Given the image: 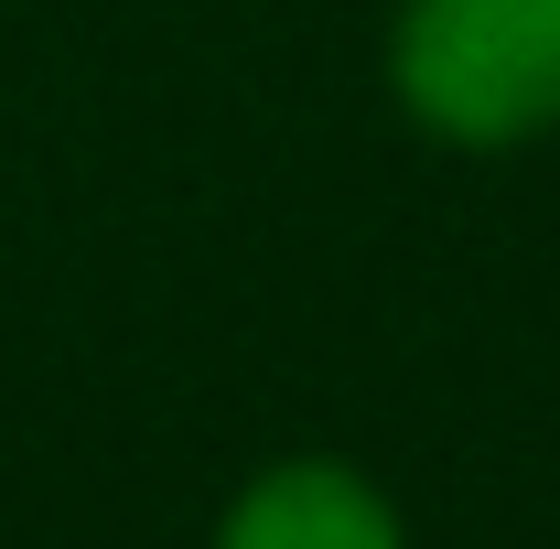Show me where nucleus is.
<instances>
[{
  "mask_svg": "<svg viewBox=\"0 0 560 549\" xmlns=\"http://www.w3.org/2000/svg\"><path fill=\"white\" fill-rule=\"evenodd\" d=\"M215 549H399V517L346 464H280L237 495Z\"/></svg>",
  "mask_w": 560,
  "mask_h": 549,
  "instance_id": "obj_2",
  "label": "nucleus"
},
{
  "mask_svg": "<svg viewBox=\"0 0 560 549\" xmlns=\"http://www.w3.org/2000/svg\"><path fill=\"white\" fill-rule=\"evenodd\" d=\"M399 97L442 140H528L560 119V0H410Z\"/></svg>",
  "mask_w": 560,
  "mask_h": 549,
  "instance_id": "obj_1",
  "label": "nucleus"
}]
</instances>
